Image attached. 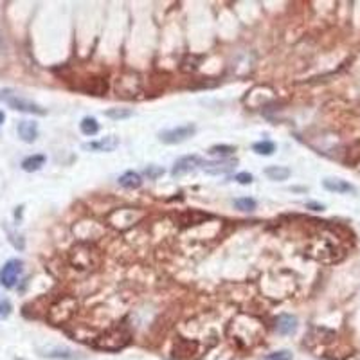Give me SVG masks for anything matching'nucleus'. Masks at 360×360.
<instances>
[{
    "instance_id": "obj_19",
    "label": "nucleus",
    "mask_w": 360,
    "mask_h": 360,
    "mask_svg": "<svg viewBox=\"0 0 360 360\" xmlns=\"http://www.w3.org/2000/svg\"><path fill=\"white\" fill-rule=\"evenodd\" d=\"M105 115L110 119H114V121H121V119H128L134 115V112L130 110V108H108L107 112H105Z\"/></svg>"
},
{
    "instance_id": "obj_24",
    "label": "nucleus",
    "mask_w": 360,
    "mask_h": 360,
    "mask_svg": "<svg viewBox=\"0 0 360 360\" xmlns=\"http://www.w3.org/2000/svg\"><path fill=\"white\" fill-rule=\"evenodd\" d=\"M234 180L240 184H243V186H247V184H250L254 180V177L250 173H238L236 177H234Z\"/></svg>"
},
{
    "instance_id": "obj_7",
    "label": "nucleus",
    "mask_w": 360,
    "mask_h": 360,
    "mask_svg": "<svg viewBox=\"0 0 360 360\" xmlns=\"http://www.w3.org/2000/svg\"><path fill=\"white\" fill-rule=\"evenodd\" d=\"M117 146H119V137H115V135H108V137L99 139V141H95V143H85L83 150H87V151H114Z\"/></svg>"
},
{
    "instance_id": "obj_13",
    "label": "nucleus",
    "mask_w": 360,
    "mask_h": 360,
    "mask_svg": "<svg viewBox=\"0 0 360 360\" xmlns=\"http://www.w3.org/2000/svg\"><path fill=\"white\" fill-rule=\"evenodd\" d=\"M265 175L270 178V180H276V182H283L290 177V170L285 166H269L265 168Z\"/></svg>"
},
{
    "instance_id": "obj_10",
    "label": "nucleus",
    "mask_w": 360,
    "mask_h": 360,
    "mask_svg": "<svg viewBox=\"0 0 360 360\" xmlns=\"http://www.w3.org/2000/svg\"><path fill=\"white\" fill-rule=\"evenodd\" d=\"M18 137L24 143H35L38 137V124L35 121H20L18 124Z\"/></svg>"
},
{
    "instance_id": "obj_16",
    "label": "nucleus",
    "mask_w": 360,
    "mask_h": 360,
    "mask_svg": "<svg viewBox=\"0 0 360 360\" xmlns=\"http://www.w3.org/2000/svg\"><path fill=\"white\" fill-rule=\"evenodd\" d=\"M234 151H236V146H229V144H216V146H211L207 153L213 155V157L227 158L229 155H233Z\"/></svg>"
},
{
    "instance_id": "obj_5",
    "label": "nucleus",
    "mask_w": 360,
    "mask_h": 360,
    "mask_svg": "<svg viewBox=\"0 0 360 360\" xmlns=\"http://www.w3.org/2000/svg\"><path fill=\"white\" fill-rule=\"evenodd\" d=\"M198 168H202V160L197 155H186V157L178 158L177 162L173 164V170H171V175L173 177H182V175L193 173Z\"/></svg>"
},
{
    "instance_id": "obj_22",
    "label": "nucleus",
    "mask_w": 360,
    "mask_h": 360,
    "mask_svg": "<svg viewBox=\"0 0 360 360\" xmlns=\"http://www.w3.org/2000/svg\"><path fill=\"white\" fill-rule=\"evenodd\" d=\"M11 310L13 306L8 299H0V319H8L11 315Z\"/></svg>"
},
{
    "instance_id": "obj_9",
    "label": "nucleus",
    "mask_w": 360,
    "mask_h": 360,
    "mask_svg": "<svg viewBox=\"0 0 360 360\" xmlns=\"http://www.w3.org/2000/svg\"><path fill=\"white\" fill-rule=\"evenodd\" d=\"M322 186H324V189L332 191V193H355V186L349 184L348 180H342V178H324Z\"/></svg>"
},
{
    "instance_id": "obj_21",
    "label": "nucleus",
    "mask_w": 360,
    "mask_h": 360,
    "mask_svg": "<svg viewBox=\"0 0 360 360\" xmlns=\"http://www.w3.org/2000/svg\"><path fill=\"white\" fill-rule=\"evenodd\" d=\"M263 360H292V353L288 349H281V351H274L265 355Z\"/></svg>"
},
{
    "instance_id": "obj_23",
    "label": "nucleus",
    "mask_w": 360,
    "mask_h": 360,
    "mask_svg": "<svg viewBox=\"0 0 360 360\" xmlns=\"http://www.w3.org/2000/svg\"><path fill=\"white\" fill-rule=\"evenodd\" d=\"M6 56H8V45H6L4 35L0 32V63H6Z\"/></svg>"
},
{
    "instance_id": "obj_8",
    "label": "nucleus",
    "mask_w": 360,
    "mask_h": 360,
    "mask_svg": "<svg viewBox=\"0 0 360 360\" xmlns=\"http://www.w3.org/2000/svg\"><path fill=\"white\" fill-rule=\"evenodd\" d=\"M276 332L279 335H293L297 332V317L290 315V313H283L277 317L276 321Z\"/></svg>"
},
{
    "instance_id": "obj_2",
    "label": "nucleus",
    "mask_w": 360,
    "mask_h": 360,
    "mask_svg": "<svg viewBox=\"0 0 360 360\" xmlns=\"http://www.w3.org/2000/svg\"><path fill=\"white\" fill-rule=\"evenodd\" d=\"M0 101H4L6 105H9L13 110L24 112V114L45 115V108H42L40 105H36L35 101H31V99L22 97V95H18L16 92L9 90V88H6V90L0 92Z\"/></svg>"
},
{
    "instance_id": "obj_26",
    "label": "nucleus",
    "mask_w": 360,
    "mask_h": 360,
    "mask_svg": "<svg viewBox=\"0 0 360 360\" xmlns=\"http://www.w3.org/2000/svg\"><path fill=\"white\" fill-rule=\"evenodd\" d=\"M4 121H6V114H4L2 110H0V124L4 123Z\"/></svg>"
},
{
    "instance_id": "obj_4",
    "label": "nucleus",
    "mask_w": 360,
    "mask_h": 360,
    "mask_svg": "<svg viewBox=\"0 0 360 360\" xmlns=\"http://www.w3.org/2000/svg\"><path fill=\"white\" fill-rule=\"evenodd\" d=\"M24 270V263L22 259H9L6 265L0 269V285L4 288H13L18 281L20 274Z\"/></svg>"
},
{
    "instance_id": "obj_20",
    "label": "nucleus",
    "mask_w": 360,
    "mask_h": 360,
    "mask_svg": "<svg viewBox=\"0 0 360 360\" xmlns=\"http://www.w3.org/2000/svg\"><path fill=\"white\" fill-rule=\"evenodd\" d=\"M144 175H146V177L150 178V180H157L158 177H162V175H164V168L151 164V166H146V168H144Z\"/></svg>"
},
{
    "instance_id": "obj_18",
    "label": "nucleus",
    "mask_w": 360,
    "mask_h": 360,
    "mask_svg": "<svg viewBox=\"0 0 360 360\" xmlns=\"http://www.w3.org/2000/svg\"><path fill=\"white\" fill-rule=\"evenodd\" d=\"M252 150L256 151L257 155H265V157H269V155H272L274 151H276V144L272 143V141H259V143L252 144Z\"/></svg>"
},
{
    "instance_id": "obj_3",
    "label": "nucleus",
    "mask_w": 360,
    "mask_h": 360,
    "mask_svg": "<svg viewBox=\"0 0 360 360\" xmlns=\"http://www.w3.org/2000/svg\"><path fill=\"white\" fill-rule=\"evenodd\" d=\"M194 132H197L194 124H182V126L171 128V130H162L158 134V141L164 144H180L193 137Z\"/></svg>"
},
{
    "instance_id": "obj_6",
    "label": "nucleus",
    "mask_w": 360,
    "mask_h": 360,
    "mask_svg": "<svg viewBox=\"0 0 360 360\" xmlns=\"http://www.w3.org/2000/svg\"><path fill=\"white\" fill-rule=\"evenodd\" d=\"M236 168V160H227V158H220V160H213V162H202V170L209 175H225Z\"/></svg>"
},
{
    "instance_id": "obj_12",
    "label": "nucleus",
    "mask_w": 360,
    "mask_h": 360,
    "mask_svg": "<svg viewBox=\"0 0 360 360\" xmlns=\"http://www.w3.org/2000/svg\"><path fill=\"white\" fill-rule=\"evenodd\" d=\"M45 160H47V157L42 155V153L31 155V157H27V158L22 160V170L27 171V173H35V171H38L40 168L44 166Z\"/></svg>"
},
{
    "instance_id": "obj_25",
    "label": "nucleus",
    "mask_w": 360,
    "mask_h": 360,
    "mask_svg": "<svg viewBox=\"0 0 360 360\" xmlns=\"http://www.w3.org/2000/svg\"><path fill=\"white\" fill-rule=\"evenodd\" d=\"M306 207L312 211H322L324 209V206L322 204H317V202H306Z\"/></svg>"
},
{
    "instance_id": "obj_15",
    "label": "nucleus",
    "mask_w": 360,
    "mask_h": 360,
    "mask_svg": "<svg viewBox=\"0 0 360 360\" xmlns=\"http://www.w3.org/2000/svg\"><path fill=\"white\" fill-rule=\"evenodd\" d=\"M79 130H81L83 135H87V137H94L99 132V123L95 121V117H83L81 123H79Z\"/></svg>"
},
{
    "instance_id": "obj_14",
    "label": "nucleus",
    "mask_w": 360,
    "mask_h": 360,
    "mask_svg": "<svg viewBox=\"0 0 360 360\" xmlns=\"http://www.w3.org/2000/svg\"><path fill=\"white\" fill-rule=\"evenodd\" d=\"M47 358H61V360H74V353L69 348H47L42 353Z\"/></svg>"
},
{
    "instance_id": "obj_17",
    "label": "nucleus",
    "mask_w": 360,
    "mask_h": 360,
    "mask_svg": "<svg viewBox=\"0 0 360 360\" xmlns=\"http://www.w3.org/2000/svg\"><path fill=\"white\" fill-rule=\"evenodd\" d=\"M233 204H234V207H236V209L243 211V213H250V211H254V209L257 207L256 200H254V198H250V197L236 198V200H234Z\"/></svg>"
},
{
    "instance_id": "obj_1",
    "label": "nucleus",
    "mask_w": 360,
    "mask_h": 360,
    "mask_svg": "<svg viewBox=\"0 0 360 360\" xmlns=\"http://www.w3.org/2000/svg\"><path fill=\"white\" fill-rule=\"evenodd\" d=\"M128 342H130V332L123 326H115L99 337L94 346L97 349H105V351H119L124 346H128Z\"/></svg>"
},
{
    "instance_id": "obj_11",
    "label": "nucleus",
    "mask_w": 360,
    "mask_h": 360,
    "mask_svg": "<svg viewBox=\"0 0 360 360\" xmlns=\"http://www.w3.org/2000/svg\"><path fill=\"white\" fill-rule=\"evenodd\" d=\"M119 186L124 187V189H139V187L143 186V178L141 175L135 173V171H126L119 177Z\"/></svg>"
}]
</instances>
